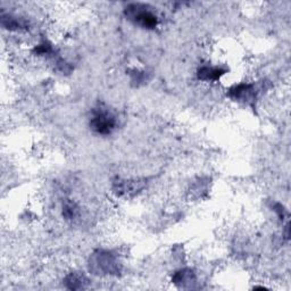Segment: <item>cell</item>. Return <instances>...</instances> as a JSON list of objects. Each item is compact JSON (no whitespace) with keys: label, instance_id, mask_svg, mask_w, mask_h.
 Wrapping results in <instances>:
<instances>
[{"label":"cell","instance_id":"1","mask_svg":"<svg viewBox=\"0 0 291 291\" xmlns=\"http://www.w3.org/2000/svg\"><path fill=\"white\" fill-rule=\"evenodd\" d=\"M125 16L131 22L147 30H154L158 25L157 15L144 4H131L125 8Z\"/></svg>","mask_w":291,"mask_h":291},{"label":"cell","instance_id":"2","mask_svg":"<svg viewBox=\"0 0 291 291\" xmlns=\"http://www.w3.org/2000/svg\"><path fill=\"white\" fill-rule=\"evenodd\" d=\"M89 124L94 133L108 135L116 128V119L108 109L99 107L92 110Z\"/></svg>","mask_w":291,"mask_h":291},{"label":"cell","instance_id":"3","mask_svg":"<svg viewBox=\"0 0 291 291\" xmlns=\"http://www.w3.org/2000/svg\"><path fill=\"white\" fill-rule=\"evenodd\" d=\"M94 265L107 274L119 272L120 263L118 258L109 251H99L97 255H94Z\"/></svg>","mask_w":291,"mask_h":291},{"label":"cell","instance_id":"4","mask_svg":"<svg viewBox=\"0 0 291 291\" xmlns=\"http://www.w3.org/2000/svg\"><path fill=\"white\" fill-rule=\"evenodd\" d=\"M229 97L238 102L253 103L256 97V89L254 84H238L229 90Z\"/></svg>","mask_w":291,"mask_h":291},{"label":"cell","instance_id":"5","mask_svg":"<svg viewBox=\"0 0 291 291\" xmlns=\"http://www.w3.org/2000/svg\"><path fill=\"white\" fill-rule=\"evenodd\" d=\"M225 73L224 70H222L220 67H213V66H205L199 68V71L197 73V76L199 80L202 81H218L220 80V77L223 75Z\"/></svg>","mask_w":291,"mask_h":291},{"label":"cell","instance_id":"6","mask_svg":"<svg viewBox=\"0 0 291 291\" xmlns=\"http://www.w3.org/2000/svg\"><path fill=\"white\" fill-rule=\"evenodd\" d=\"M2 25L5 29L10 31H18L28 28V25H26V22L24 20L13 16V15H3Z\"/></svg>","mask_w":291,"mask_h":291},{"label":"cell","instance_id":"7","mask_svg":"<svg viewBox=\"0 0 291 291\" xmlns=\"http://www.w3.org/2000/svg\"><path fill=\"white\" fill-rule=\"evenodd\" d=\"M66 284L70 289H81L84 288V283L88 282V280L81 274L71 273L66 278Z\"/></svg>","mask_w":291,"mask_h":291},{"label":"cell","instance_id":"8","mask_svg":"<svg viewBox=\"0 0 291 291\" xmlns=\"http://www.w3.org/2000/svg\"><path fill=\"white\" fill-rule=\"evenodd\" d=\"M77 206L72 203V202H67L65 203L64 207H63V215L66 220H73L74 218H76L77 215Z\"/></svg>","mask_w":291,"mask_h":291},{"label":"cell","instance_id":"9","mask_svg":"<svg viewBox=\"0 0 291 291\" xmlns=\"http://www.w3.org/2000/svg\"><path fill=\"white\" fill-rule=\"evenodd\" d=\"M34 52L39 56L49 55L52 52V46H51V44H49L48 41H44V42H41L40 45L35 47Z\"/></svg>","mask_w":291,"mask_h":291}]
</instances>
